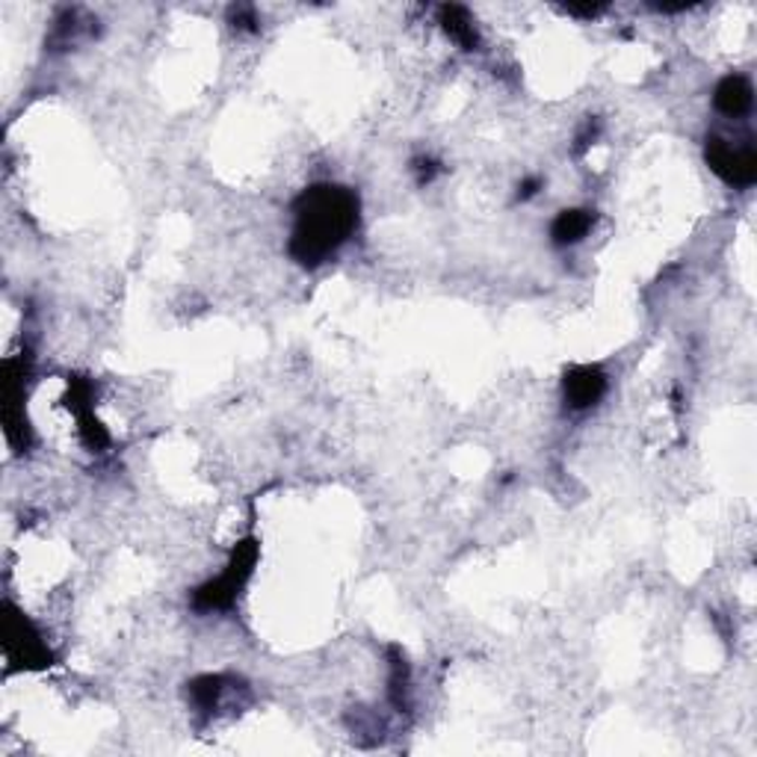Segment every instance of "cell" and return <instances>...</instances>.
I'll list each match as a JSON object with an SVG mask.
<instances>
[{
    "instance_id": "obj_3",
    "label": "cell",
    "mask_w": 757,
    "mask_h": 757,
    "mask_svg": "<svg viewBox=\"0 0 757 757\" xmlns=\"http://www.w3.org/2000/svg\"><path fill=\"white\" fill-rule=\"evenodd\" d=\"M710 169H714L726 184L734 187H752L757 178V154L752 145H731L728 140H707V152H704Z\"/></svg>"
},
{
    "instance_id": "obj_5",
    "label": "cell",
    "mask_w": 757,
    "mask_h": 757,
    "mask_svg": "<svg viewBox=\"0 0 757 757\" xmlns=\"http://www.w3.org/2000/svg\"><path fill=\"white\" fill-rule=\"evenodd\" d=\"M752 101H755V92H752V84H748L743 75L726 77L719 87H716L714 104L719 113H726L731 119H740L752 110Z\"/></svg>"
},
{
    "instance_id": "obj_6",
    "label": "cell",
    "mask_w": 757,
    "mask_h": 757,
    "mask_svg": "<svg viewBox=\"0 0 757 757\" xmlns=\"http://www.w3.org/2000/svg\"><path fill=\"white\" fill-rule=\"evenodd\" d=\"M592 222H595V217H592L589 210H565V214L556 217V222H553L551 228L553 243H556V246H568V243L583 240L586 234H589Z\"/></svg>"
},
{
    "instance_id": "obj_7",
    "label": "cell",
    "mask_w": 757,
    "mask_h": 757,
    "mask_svg": "<svg viewBox=\"0 0 757 757\" xmlns=\"http://www.w3.org/2000/svg\"><path fill=\"white\" fill-rule=\"evenodd\" d=\"M441 22H444V30L450 33L456 42L465 44V48H476L479 39H476L474 24H471V18H467V12L462 10V7H444Z\"/></svg>"
},
{
    "instance_id": "obj_1",
    "label": "cell",
    "mask_w": 757,
    "mask_h": 757,
    "mask_svg": "<svg viewBox=\"0 0 757 757\" xmlns=\"http://www.w3.org/2000/svg\"><path fill=\"white\" fill-rule=\"evenodd\" d=\"M358 226V198L344 187H311L296 205L293 258L308 267L323 264Z\"/></svg>"
},
{
    "instance_id": "obj_2",
    "label": "cell",
    "mask_w": 757,
    "mask_h": 757,
    "mask_svg": "<svg viewBox=\"0 0 757 757\" xmlns=\"http://www.w3.org/2000/svg\"><path fill=\"white\" fill-rule=\"evenodd\" d=\"M258 560V548L255 541H243L234 553V560L228 563V568L219 574L217 580L205 583L198 592H195V606L198 610H226V606L234 604V598L246 583L252 565Z\"/></svg>"
},
{
    "instance_id": "obj_4",
    "label": "cell",
    "mask_w": 757,
    "mask_h": 757,
    "mask_svg": "<svg viewBox=\"0 0 757 757\" xmlns=\"http://www.w3.org/2000/svg\"><path fill=\"white\" fill-rule=\"evenodd\" d=\"M606 390V376L601 368H592V364H583V368H574L568 376H565V402L572 409H589L595 406Z\"/></svg>"
}]
</instances>
